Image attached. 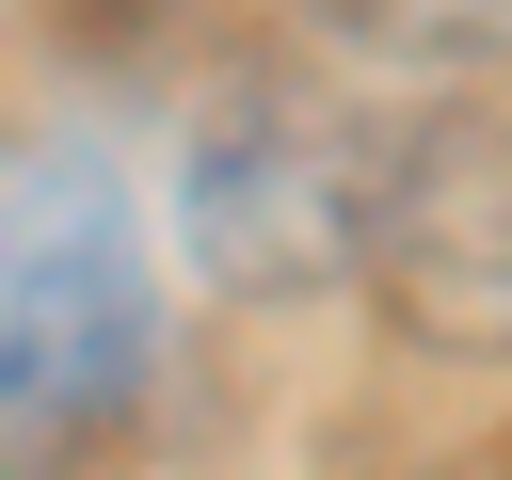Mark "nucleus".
<instances>
[{
	"label": "nucleus",
	"mask_w": 512,
	"mask_h": 480,
	"mask_svg": "<svg viewBox=\"0 0 512 480\" xmlns=\"http://www.w3.org/2000/svg\"><path fill=\"white\" fill-rule=\"evenodd\" d=\"M304 32L384 80H512V0H304Z\"/></svg>",
	"instance_id": "20e7f679"
},
{
	"label": "nucleus",
	"mask_w": 512,
	"mask_h": 480,
	"mask_svg": "<svg viewBox=\"0 0 512 480\" xmlns=\"http://www.w3.org/2000/svg\"><path fill=\"white\" fill-rule=\"evenodd\" d=\"M368 160L336 144V128H304V112H272V96H240L224 128H208V160H192V240H208V272H272V288H304V272H336L352 240H368Z\"/></svg>",
	"instance_id": "7ed1b4c3"
},
{
	"label": "nucleus",
	"mask_w": 512,
	"mask_h": 480,
	"mask_svg": "<svg viewBox=\"0 0 512 480\" xmlns=\"http://www.w3.org/2000/svg\"><path fill=\"white\" fill-rule=\"evenodd\" d=\"M160 368L144 304V224L96 160L0 144V480L80 464Z\"/></svg>",
	"instance_id": "f257e3e1"
},
{
	"label": "nucleus",
	"mask_w": 512,
	"mask_h": 480,
	"mask_svg": "<svg viewBox=\"0 0 512 480\" xmlns=\"http://www.w3.org/2000/svg\"><path fill=\"white\" fill-rule=\"evenodd\" d=\"M368 272H384L400 336L512 368V96L416 128V144L384 160V192H368Z\"/></svg>",
	"instance_id": "f03ea898"
}]
</instances>
